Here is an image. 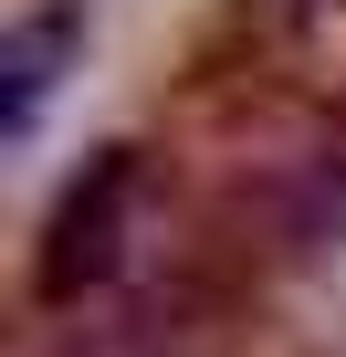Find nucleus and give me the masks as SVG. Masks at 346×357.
I'll return each instance as SVG.
<instances>
[{
  "label": "nucleus",
  "mask_w": 346,
  "mask_h": 357,
  "mask_svg": "<svg viewBox=\"0 0 346 357\" xmlns=\"http://www.w3.org/2000/svg\"><path fill=\"white\" fill-rule=\"evenodd\" d=\"M126 190H136V158L116 147V158H95V178H74V200L53 211V252H42V294H74V284H95L105 263H116V211H126Z\"/></svg>",
  "instance_id": "f257e3e1"
},
{
  "label": "nucleus",
  "mask_w": 346,
  "mask_h": 357,
  "mask_svg": "<svg viewBox=\"0 0 346 357\" xmlns=\"http://www.w3.org/2000/svg\"><path fill=\"white\" fill-rule=\"evenodd\" d=\"M74 43V11H53V22H22L11 32V126H32L42 116V84H53V53Z\"/></svg>",
  "instance_id": "f03ea898"
},
{
  "label": "nucleus",
  "mask_w": 346,
  "mask_h": 357,
  "mask_svg": "<svg viewBox=\"0 0 346 357\" xmlns=\"http://www.w3.org/2000/svg\"><path fill=\"white\" fill-rule=\"evenodd\" d=\"M53 357H168V347L136 336V326H105V336H74V347H53Z\"/></svg>",
  "instance_id": "7ed1b4c3"
}]
</instances>
